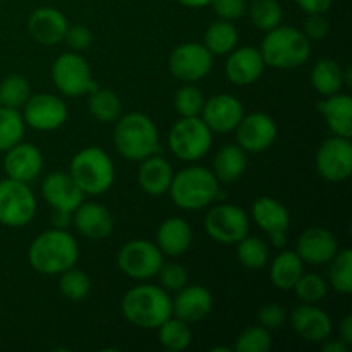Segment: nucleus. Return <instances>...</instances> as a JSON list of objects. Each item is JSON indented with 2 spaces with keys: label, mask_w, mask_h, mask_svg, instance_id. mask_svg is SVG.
<instances>
[{
  "label": "nucleus",
  "mask_w": 352,
  "mask_h": 352,
  "mask_svg": "<svg viewBox=\"0 0 352 352\" xmlns=\"http://www.w3.org/2000/svg\"><path fill=\"white\" fill-rule=\"evenodd\" d=\"M30 265L43 275H60L76 267L79 260V246L74 237L62 229H52L40 234L31 243Z\"/></svg>",
  "instance_id": "f257e3e1"
},
{
  "label": "nucleus",
  "mask_w": 352,
  "mask_h": 352,
  "mask_svg": "<svg viewBox=\"0 0 352 352\" xmlns=\"http://www.w3.org/2000/svg\"><path fill=\"white\" fill-rule=\"evenodd\" d=\"M122 313L138 329H158L172 316V299L164 287L136 285L122 298Z\"/></svg>",
  "instance_id": "f03ea898"
},
{
  "label": "nucleus",
  "mask_w": 352,
  "mask_h": 352,
  "mask_svg": "<svg viewBox=\"0 0 352 352\" xmlns=\"http://www.w3.org/2000/svg\"><path fill=\"white\" fill-rule=\"evenodd\" d=\"M113 144L124 158L133 162H141L162 151L157 126L141 112L127 113L122 119L119 117Z\"/></svg>",
  "instance_id": "7ed1b4c3"
},
{
  "label": "nucleus",
  "mask_w": 352,
  "mask_h": 352,
  "mask_svg": "<svg viewBox=\"0 0 352 352\" xmlns=\"http://www.w3.org/2000/svg\"><path fill=\"white\" fill-rule=\"evenodd\" d=\"M260 52L265 65L275 69H296L308 62L311 55V40L296 28L278 24L263 38Z\"/></svg>",
  "instance_id": "20e7f679"
},
{
  "label": "nucleus",
  "mask_w": 352,
  "mask_h": 352,
  "mask_svg": "<svg viewBox=\"0 0 352 352\" xmlns=\"http://www.w3.org/2000/svg\"><path fill=\"white\" fill-rule=\"evenodd\" d=\"M168 192L172 196V201L179 208L196 212L219 198V179L208 168L192 165V167L182 168L172 177Z\"/></svg>",
  "instance_id": "39448f33"
},
{
  "label": "nucleus",
  "mask_w": 352,
  "mask_h": 352,
  "mask_svg": "<svg viewBox=\"0 0 352 352\" xmlns=\"http://www.w3.org/2000/svg\"><path fill=\"white\" fill-rule=\"evenodd\" d=\"M69 174L85 195L98 196L109 191L116 179V170L109 153L98 146H89L74 155Z\"/></svg>",
  "instance_id": "423d86ee"
},
{
  "label": "nucleus",
  "mask_w": 352,
  "mask_h": 352,
  "mask_svg": "<svg viewBox=\"0 0 352 352\" xmlns=\"http://www.w3.org/2000/svg\"><path fill=\"white\" fill-rule=\"evenodd\" d=\"M212 131L196 117H182L168 133V146L182 162L201 160L212 148Z\"/></svg>",
  "instance_id": "0eeeda50"
},
{
  "label": "nucleus",
  "mask_w": 352,
  "mask_h": 352,
  "mask_svg": "<svg viewBox=\"0 0 352 352\" xmlns=\"http://www.w3.org/2000/svg\"><path fill=\"white\" fill-rule=\"evenodd\" d=\"M36 215V198L26 182L16 179L0 181V223L24 227Z\"/></svg>",
  "instance_id": "6e6552de"
},
{
  "label": "nucleus",
  "mask_w": 352,
  "mask_h": 352,
  "mask_svg": "<svg viewBox=\"0 0 352 352\" xmlns=\"http://www.w3.org/2000/svg\"><path fill=\"white\" fill-rule=\"evenodd\" d=\"M52 78L54 85L62 95L65 96H82L98 88L91 78V69L85 57L78 52L62 54L52 65Z\"/></svg>",
  "instance_id": "1a4fd4ad"
},
{
  "label": "nucleus",
  "mask_w": 352,
  "mask_h": 352,
  "mask_svg": "<svg viewBox=\"0 0 352 352\" xmlns=\"http://www.w3.org/2000/svg\"><path fill=\"white\" fill-rule=\"evenodd\" d=\"M119 268L134 280H146L155 277L164 265V253L157 243L134 239L124 244L117 256Z\"/></svg>",
  "instance_id": "9d476101"
},
{
  "label": "nucleus",
  "mask_w": 352,
  "mask_h": 352,
  "mask_svg": "<svg viewBox=\"0 0 352 352\" xmlns=\"http://www.w3.org/2000/svg\"><path fill=\"white\" fill-rule=\"evenodd\" d=\"M205 229L212 239L220 244H237L250 232V219L236 205H219L208 212Z\"/></svg>",
  "instance_id": "9b49d317"
},
{
  "label": "nucleus",
  "mask_w": 352,
  "mask_h": 352,
  "mask_svg": "<svg viewBox=\"0 0 352 352\" xmlns=\"http://www.w3.org/2000/svg\"><path fill=\"white\" fill-rule=\"evenodd\" d=\"M316 170L330 182L349 179L352 172V143L349 138L333 134L323 141L316 151Z\"/></svg>",
  "instance_id": "f8f14e48"
},
{
  "label": "nucleus",
  "mask_w": 352,
  "mask_h": 352,
  "mask_svg": "<svg viewBox=\"0 0 352 352\" xmlns=\"http://www.w3.org/2000/svg\"><path fill=\"white\" fill-rule=\"evenodd\" d=\"M213 55L201 43H182L168 57V71L181 81L195 82L212 71Z\"/></svg>",
  "instance_id": "ddd939ff"
},
{
  "label": "nucleus",
  "mask_w": 352,
  "mask_h": 352,
  "mask_svg": "<svg viewBox=\"0 0 352 352\" xmlns=\"http://www.w3.org/2000/svg\"><path fill=\"white\" fill-rule=\"evenodd\" d=\"M67 107L58 96L40 93L24 103V124L36 131H55L67 120Z\"/></svg>",
  "instance_id": "4468645a"
},
{
  "label": "nucleus",
  "mask_w": 352,
  "mask_h": 352,
  "mask_svg": "<svg viewBox=\"0 0 352 352\" xmlns=\"http://www.w3.org/2000/svg\"><path fill=\"white\" fill-rule=\"evenodd\" d=\"M234 131L237 144L250 153H261L268 150L277 138V124L263 112L244 116Z\"/></svg>",
  "instance_id": "2eb2a0df"
},
{
  "label": "nucleus",
  "mask_w": 352,
  "mask_h": 352,
  "mask_svg": "<svg viewBox=\"0 0 352 352\" xmlns=\"http://www.w3.org/2000/svg\"><path fill=\"white\" fill-rule=\"evenodd\" d=\"M203 122L212 133L227 134L237 127L244 117V107L239 98L232 95H217L203 105Z\"/></svg>",
  "instance_id": "dca6fc26"
},
{
  "label": "nucleus",
  "mask_w": 352,
  "mask_h": 352,
  "mask_svg": "<svg viewBox=\"0 0 352 352\" xmlns=\"http://www.w3.org/2000/svg\"><path fill=\"white\" fill-rule=\"evenodd\" d=\"M41 195L52 208L65 210V212H74L85 201V192L76 184L71 174L64 172L48 174L41 184Z\"/></svg>",
  "instance_id": "f3484780"
},
{
  "label": "nucleus",
  "mask_w": 352,
  "mask_h": 352,
  "mask_svg": "<svg viewBox=\"0 0 352 352\" xmlns=\"http://www.w3.org/2000/svg\"><path fill=\"white\" fill-rule=\"evenodd\" d=\"M296 253L306 263L323 265L329 263L339 253V243L330 230L311 227L299 236L296 243Z\"/></svg>",
  "instance_id": "a211bd4d"
},
{
  "label": "nucleus",
  "mask_w": 352,
  "mask_h": 352,
  "mask_svg": "<svg viewBox=\"0 0 352 352\" xmlns=\"http://www.w3.org/2000/svg\"><path fill=\"white\" fill-rule=\"evenodd\" d=\"M69 21L62 10L55 7H40L28 19V31L34 41L41 45H57L64 41Z\"/></svg>",
  "instance_id": "6ab92c4d"
},
{
  "label": "nucleus",
  "mask_w": 352,
  "mask_h": 352,
  "mask_svg": "<svg viewBox=\"0 0 352 352\" xmlns=\"http://www.w3.org/2000/svg\"><path fill=\"white\" fill-rule=\"evenodd\" d=\"M3 158V170L7 177L16 179L21 182H31L38 177L43 168V157L41 151L31 143H17L10 150L6 151Z\"/></svg>",
  "instance_id": "aec40b11"
},
{
  "label": "nucleus",
  "mask_w": 352,
  "mask_h": 352,
  "mask_svg": "<svg viewBox=\"0 0 352 352\" xmlns=\"http://www.w3.org/2000/svg\"><path fill=\"white\" fill-rule=\"evenodd\" d=\"M291 325L294 332L306 342H323L332 333V320L323 309L302 302L294 308L291 315Z\"/></svg>",
  "instance_id": "412c9836"
},
{
  "label": "nucleus",
  "mask_w": 352,
  "mask_h": 352,
  "mask_svg": "<svg viewBox=\"0 0 352 352\" xmlns=\"http://www.w3.org/2000/svg\"><path fill=\"white\" fill-rule=\"evenodd\" d=\"M265 60L261 52L254 47H243L232 50L226 64V74L230 82L237 86L253 85L263 74Z\"/></svg>",
  "instance_id": "4be33fe9"
},
{
  "label": "nucleus",
  "mask_w": 352,
  "mask_h": 352,
  "mask_svg": "<svg viewBox=\"0 0 352 352\" xmlns=\"http://www.w3.org/2000/svg\"><path fill=\"white\" fill-rule=\"evenodd\" d=\"M74 222L76 229L88 239H105L113 230V219L109 210L98 203H81L74 210Z\"/></svg>",
  "instance_id": "5701e85b"
},
{
  "label": "nucleus",
  "mask_w": 352,
  "mask_h": 352,
  "mask_svg": "<svg viewBox=\"0 0 352 352\" xmlns=\"http://www.w3.org/2000/svg\"><path fill=\"white\" fill-rule=\"evenodd\" d=\"M213 308L212 292L201 285L182 287L177 298L172 301V315L184 320L188 323H195L210 315Z\"/></svg>",
  "instance_id": "b1692460"
},
{
  "label": "nucleus",
  "mask_w": 352,
  "mask_h": 352,
  "mask_svg": "<svg viewBox=\"0 0 352 352\" xmlns=\"http://www.w3.org/2000/svg\"><path fill=\"white\" fill-rule=\"evenodd\" d=\"M251 213H253V219L256 222V226L263 232H267L270 236V239L275 236L285 234L289 226H291L289 210L280 201H277L275 198H270V196H261V198H258L253 203Z\"/></svg>",
  "instance_id": "393cba45"
},
{
  "label": "nucleus",
  "mask_w": 352,
  "mask_h": 352,
  "mask_svg": "<svg viewBox=\"0 0 352 352\" xmlns=\"http://www.w3.org/2000/svg\"><path fill=\"white\" fill-rule=\"evenodd\" d=\"M174 170L170 164L160 155H151V157L141 160L140 172H138V182L140 188L150 196H162L168 192L172 184Z\"/></svg>",
  "instance_id": "a878e982"
},
{
  "label": "nucleus",
  "mask_w": 352,
  "mask_h": 352,
  "mask_svg": "<svg viewBox=\"0 0 352 352\" xmlns=\"http://www.w3.org/2000/svg\"><path fill=\"white\" fill-rule=\"evenodd\" d=\"M191 226L179 217L165 220L157 232V246L167 256H181L191 246Z\"/></svg>",
  "instance_id": "bb28decb"
},
{
  "label": "nucleus",
  "mask_w": 352,
  "mask_h": 352,
  "mask_svg": "<svg viewBox=\"0 0 352 352\" xmlns=\"http://www.w3.org/2000/svg\"><path fill=\"white\" fill-rule=\"evenodd\" d=\"M325 122L336 136L352 138V98L349 95L336 93L320 103Z\"/></svg>",
  "instance_id": "cd10ccee"
},
{
  "label": "nucleus",
  "mask_w": 352,
  "mask_h": 352,
  "mask_svg": "<svg viewBox=\"0 0 352 352\" xmlns=\"http://www.w3.org/2000/svg\"><path fill=\"white\" fill-rule=\"evenodd\" d=\"M248 165L246 151L239 144H226L219 150L213 160V174L222 182H234L244 174Z\"/></svg>",
  "instance_id": "c85d7f7f"
},
{
  "label": "nucleus",
  "mask_w": 352,
  "mask_h": 352,
  "mask_svg": "<svg viewBox=\"0 0 352 352\" xmlns=\"http://www.w3.org/2000/svg\"><path fill=\"white\" fill-rule=\"evenodd\" d=\"M305 261L299 258L298 253L294 251H282L277 258L274 260L270 268V278L274 285L280 291H291L299 280L302 274H305Z\"/></svg>",
  "instance_id": "c756f323"
},
{
  "label": "nucleus",
  "mask_w": 352,
  "mask_h": 352,
  "mask_svg": "<svg viewBox=\"0 0 352 352\" xmlns=\"http://www.w3.org/2000/svg\"><path fill=\"white\" fill-rule=\"evenodd\" d=\"M311 85L320 95L330 96L340 93L344 82V71L332 58H322L311 71Z\"/></svg>",
  "instance_id": "7c9ffc66"
},
{
  "label": "nucleus",
  "mask_w": 352,
  "mask_h": 352,
  "mask_svg": "<svg viewBox=\"0 0 352 352\" xmlns=\"http://www.w3.org/2000/svg\"><path fill=\"white\" fill-rule=\"evenodd\" d=\"M239 34L230 21L219 19L205 33V47L212 55H227L236 48Z\"/></svg>",
  "instance_id": "2f4dec72"
},
{
  "label": "nucleus",
  "mask_w": 352,
  "mask_h": 352,
  "mask_svg": "<svg viewBox=\"0 0 352 352\" xmlns=\"http://www.w3.org/2000/svg\"><path fill=\"white\" fill-rule=\"evenodd\" d=\"M88 109L96 120L110 124L119 120L120 112H122V103L112 89L96 88L89 96Z\"/></svg>",
  "instance_id": "473e14b6"
},
{
  "label": "nucleus",
  "mask_w": 352,
  "mask_h": 352,
  "mask_svg": "<svg viewBox=\"0 0 352 352\" xmlns=\"http://www.w3.org/2000/svg\"><path fill=\"white\" fill-rule=\"evenodd\" d=\"M158 339L160 344L168 351H184L188 349L192 340V332L188 322L181 318H168L158 327Z\"/></svg>",
  "instance_id": "72a5a7b5"
},
{
  "label": "nucleus",
  "mask_w": 352,
  "mask_h": 352,
  "mask_svg": "<svg viewBox=\"0 0 352 352\" xmlns=\"http://www.w3.org/2000/svg\"><path fill=\"white\" fill-rule=\"evenodd\" d=\"M24 136V119L19 110L0 107V151H7L21 143Z\"/></svg>",
  "instance_id": "f704fd0d"
},
{
  "label": "nucleus",
  "mask_w": 352,
  "mask_h": 352,
  "mask_svg": "<svg viewBox=\"0 0 352 352\" xmlns=\"http://www.w3.org/2000/svg\"><path fill=\"white\" fill-rule=\"evenodd\" d=\"M270 250L260 237H244L237 243V260L250 270H260L268 263Z\"/></svg>",
  "instance_id": "c9c22d12"
},
{
  "label": "nucleus",
  "mask_w": 352,
  "mask_h": 352,
  "mask_svg": "<svg viewBox=\"0 0 352 352\" xmlns=\"http://www.w3.org/2000/svg\"><path fill=\"white\" fill-rule=\"evenodd\" d=\"M58 291L69 301H82L91 291V278L86 272L71 267L60 274Z\"/></svg>",
  "instance_id": "e433bc0d"
},
{
  "label": "nucleus",
  "mask_w": 352,
  "mask_h": 352,
  "mask_svg": "<svg viewBox=\"0 0 352 352\" xmlns=\"http://www.w3.org/2000/svg\"><path fill=\"white\" fill-rule=\"evenodd\" d=\"M31 96L30 82L24 76L10 74L0 82V103L9 109L19 110Z\"/></svg>",
  "instance_id": "4c0bfd02"
},
{
  "label": "nucleus",
  "mask_w": 352,
  "mask_h": 352,
  "mask_svg": "<svg viewBox=\"0 0 352 352\" xmlns=\"http://www.w3.org/2000/svg\"><path fill=\"white\" fill-rule=\"evenodd\" d=\"M248 12L253 26L263 31L274 30L282 21V7L278 0H253Z\"/></svg>",
  "instance_id": "58836bf2"
},
{
  "label": "nucleus",
  "mask_w": 352,
  "mask_h": 352,
  "mask_svg": "<svg viewBox=\"0 0 352 352\" xmlns=\"http://www.w3.org/2000/svg\"><path fill=\"white\" fill-rule=\"evenodd\" d=\"M329 277L330 285L340 294H351L352 291V251L344 250L332 258Z\"/></svg>",
  "instance_id": "ea45409f"
},
{
  "label": "nucleus",
  "mask_w": 352,
  "mask_h": 352,
  "mask_svg": "<svg viewBox=\"0 0 352 352\" xmlns=\"http://www.w3.org/2000/svg\"><path fill=\"white\" fill-rule=\"evenodd\" d=\"M292 289L296 291V296L306 305H315L329 294V284L325 278L316 274H302Z\"/></svg>",
  "instance_id": "a19ab883"
},
{
  "label": "nucleus",
  "mask_w": 352,
  "mask_h": 352,
  "mask_svg": "<svg viewBox=\"0 0 352 352\" xmlns=\"http://www.w3.org/2000/svg\"><path fill=\"white\" fill-rule=\"evenodd\" d=\"M272 347L270 330L265 327H250L236 340L234 351L237 352H267Z\"/></svg>",
  "instance_id": "79ce46f5"
},
{
  "label": "nucleus",
  "mask_w": 352,
  "mask_h": 352,
  "mask_svg": "<svg viewBox=\"0 0 352 352\" xmlns=\"http://www.w3.org/2000/svg\"><path fill=\"white\" fill-rule=\"evenodd\" d=\"M205 105V96L199 88L192 85L182 86L175 95V110L181 117H196L201 113Z\"/></svg>",
  "instance_id": "37998d69"
},
{
  "label": "nucleus",
  "mask_w": 352,
  "mask_h": 352,
  "mask_svg": "<svg viewBox=\"0 0 352 352\" xmlns=\"http://www.w3.org/2000/svg\"><path fill=\"white\" fill-rule=\"evenodd\" d=\"M157 275L162 287L167 291H181L188 285V270L181 263H164Z\"/></svg>",
  "instance_id": "c03bdc74"
},
{
  "label": "nucleus",
  "mask_w": 352,
  "mask_h": 352,
  "mask_svg": "<svg viewBox=\"0 0 352 352\" xmlns=\"http://www.w3.org/2000/svg\"><path fill=\"white\" fill-rule=\"evenodd\" d=\"M210 6L213 7V12L222 21H237L246 14L248 3L246 0H212Z\"/></svg>",
  "instance_id": "a18cd8bd"
},
{
  "label": "nucleus",
  "mask_w": 352,
  "mask_h": 352,
  "mask_svg": "<svg viewBox=\"0 0 352 352\" xmlns=\"http://www.w3.org/2000/svg\"><path fill=\"white\" fill-rule=\"evenodd\" d=\"M285 318H287V313H285L284 306L280 305H265L258 313V320H260L261 327L268 330L280 329L284 325Z\"/></svg>",
  "instance_id": "49530a36"
},
{
  "label": "nucleus",
  "mask_w": 352,
  "mask_h": 352,
  "mask_svg": "<svg viewBox=\"0 0 352 352\" xmlns=\"http://www.w3.org/2000/svg\"><path fill=\"white\" fill-rule=\"evenodd\" d=\"M65 41H67L69 47L76 52L86 50V48L91 45L93 41V33L91 30H88L82 24H74V26L67 28V33H65Z\"/></svg>",
  "instance_id": "de8ad7c7"
},
{
  "label": "nucleus",
  "mask_w": 352,
  "mask_h": 352,
  "mask_svg": "<svg viewBox=\"0 0 352 352\" xmlns=\"http://www.w3.org/2000/svg\"><path fill=\"white\" fill-rule=\"evenodd\" d=\"M308 40H323L329 34V21L325 14H308V19L305 21V31Z\"/></svg>",
  "instance_id": "09e8293b"
},
{
  "label": "nucleus",
  "mask_w": 352,
  "mask_h": 352,
  "mask_svg": "<svg viewBox=\"0 0 352 352\" xmlns=\"http://www.w3.org/2000/svg\"><path fill=\"white\" fill-rule=\"evenodd\" d=\"M306 14H327L332 6V0H296Z\"/></svg>",
  "instance_id": "8fccbe9b"
},
{
  "label": "nucleus",
  "mask_w": 352,
  "mask_h": 352,
  "mask_svg": "<svg viewBox=\"0 0 352 352\" xmlns=\"http://www.w3.org/2000/svg\"><path fill=\"white\" fill-rule=\"evenodd\" d=\"M72 223V212H65V210H54L52 215V226L54 229L65 230Z\"/></svg>",
  "instance_id": "3c124183"
},
{
  "label": "nucleus",
  "mask_w": 352,
  "mask_h": 352,
  "mask_svg": "<svg viewBox=\"0 0 352 352\" xmlns=\"http://www.w3.org/2000/svg\"><path fill=\"white\" fill-rule=\"evenodd\" d=\"M340 340L346 342L347 346H352V315H347L342 320V325H340Z\"/></svg>",
  "instance_id": "603ef678"
},
{
  "label": "nucleus",
  "mask_w": 352,
  "mask_h": 352,
  "mask_svg": "<svg viewBox=\"0 0 352 352\" xmlns=\"http://www.w3.org/2000/svg\"><path fill=\"white\" fill-rule=\"evenodd\" d=\"M322 351L323 352H347L349 351V346L339 339V340H332V342L323 344Z\"/></svg>",
  "instance_id": "864d4df0"
},
{
  "label": "nucleus",
  "mask_w": 352,
  "mask_h": 352,
  "mask_svg": "<svg viewBox=\"0 0 352 352\" xmlns=\"http://www.w3.org/2000/svg\"><path fill=\"white\" fill-rule=\"evenodd\" d=\"M181 6L191 7V9H198V7H205L212 3V0H177Z\"/></svg>",
  "instance_id": "5fc2aeb1"
},
{
  "label": "nucleus",
  "mask_w": 352,
  "mask_h": 352,
  "mask_svg": "<svg viewBox=\"0 0 352 352\" xmlns=\"http://www.w3.org/2000/svg\"><path fill=\"white\" fill-rule=\"evenodd\" d=\"M212 351H223V352H229L230 349H229V347H213Z\"/></svg>",
  "instance_id": "6e6d98bb"
},
{
  "label": "nucleus",
  "mask_w": 352,
  "mask_h": 352,
  "mask_svg": "<svg viewBox=\"0 0 352 352\" xmlns=\"http://www.w3.org/2000/svg\"><path fill=\"white\" fill-rule=\"evenodd\" d=\"M0 107H2V103H0Z\"/></svg>",
  "instance_id": "4d7b16f0"
}]
</instances>
